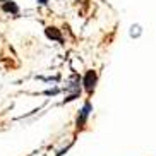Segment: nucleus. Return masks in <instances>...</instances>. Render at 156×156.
<instances>
[{"label":"nucleus","instance_id":"f257e3e1","mask_svg":"<svg viewBox=\"0 0 156 156\" xmlns=\"http://www.w3.org/2000/svg\"><path fill=\"white\" fill-rule=\"evenodd\" d=\"M91 113H93V101L89 100V98H86L83 106L79 108L77 115H76V122H74V125H76V134L83 132L84 129L87 127V122H89Z\"/></svg>","mask_w":156,"mask_h":156},{"label":"nucleus","instance_id":"f03ea898","mask_svg":"<svg viewBox=\"0 0 156 156\" xmlns=\"http://www.w3.org/2000/svg\"><path fill=\"white\" fill-rule=\"evenodd\" d=\"M98 83H100V74H98V70L87 69L83 74V89H84L87 98H91L94 94V91H96V87H98Z\"/></svg>","mask_w":156,"mask_h":156},{"label":"nucleus","instance_id":"7ed1b4c3","mask_svg":"<svg viewBox=\"0 0 156 156\" xmlns=\"http://www.w3.org/2000/svg\"><path fill=\"white\" fill-rule=\"evenodd\" d=\"M62 93H65V96H81L83 94V76L79 74H72L65 86L62 87Z\"/></svg>","mask_w":156,"mask_h":156},{"label":"nucleus","instance_id":"20e7f679","mask_svg":"<svg viewBox=\"0 0 156 156\" xmlns=\"http://www.w3.org/2000/svg\"><path fill=\"white\" fill-rule=\"evenodd\" d=\"M0 9H2V12L10 14V16H17L21 12L19 5L16 4L14 0H0Z\"/></svg>","mask_w":156,"mask_h":156},{"label":"nucleus","instance_id":"39448f33","mask_svg":"<svg viewBox=\"0 0 156 156\" xmlns=\"http://www.w3.org/2000/svg\"><path fill=\"white\" fill-rule=\"evenodd\" d=\"M45 36L51 41H57L60 45H64V36H62V31L55 26H46L45 28Z\"/></svg>","mask_w":156,"mask_h":156},{"label":"nucleus","instance_id":"423d86ee","mask_svg":"<svg viewBox=\"0 0 156 156\" xmlns=\"http://www.w3.org/2000/svg\"><path fill=\"white\" fill-rule=\"evenodd\" d=\"M142 33H144L142 26L139 23H136V24H132V26H130V29H129V36L132 38V40H139V38L142 36Z\"/></svg>","mask_w":156,"mask_h":156},{"label":"nucleus","instance_id":"0eeeda50","mask_svg":"<svg viewBox=\"0 0 156 156\" xmlns=\"http://www.w3.org/2000/svg\"><path fill=\"white\" fill-rule=\"evenodd\" d=\"M74 142H76V139H72V141H70L69 144H67V146H64L62 149H58V151L55 153V156H64V154H67V151H69L70 147L74 146Z\"/></svg>","mask_w":156,"mask_h":156},{"label":"nucleus","instance_id":"6e6552de","mask_svg":"<svg viewBox=\"0 0 156 156\" xmlns=\"http://www.w3.org/2000/svg\"><path fill=\"white\" fill-rule=\"evenodd\" d=\"M58 93H62V89H60V87H53V89H46V91H43V94H45V96H57Z\"/></svg>","mask_w":156,"mask_h":156},{"label":"nucleus","instance_id":"1a4fd4ad","mask_svg":"<svg viewBox=\"0 0 156 156\" xmlns=\"http://www.w3.org/2000/svg\"><path fill=\"white\" fill-rule=\"evenodd\" d=\"M48 2H50V0H38V4L40 5H48Z\"/></svg>","mask_w":156,"mask_h":156}]
</instances>
